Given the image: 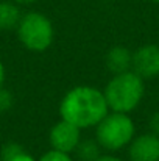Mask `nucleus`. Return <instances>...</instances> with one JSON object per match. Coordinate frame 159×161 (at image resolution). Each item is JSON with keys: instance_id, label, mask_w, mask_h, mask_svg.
<instances>
[{"instance_id": "f257e3e1", "label": "nucleus", "mask_w": 159, "mask_h": 161, "mask_svg": "<svg viewBox=\"0 0 159 161\" xmlns=\"http://www.w3.org/2000/svg\"><path fill=\"white\" fill-rule=\"evenodd\" d=\"M109 113L105 94L95 86L80 85L67 91L59 103L61 119L75 127L95 128L97 124Z\"/></svg>"}, {"instance_id": "f03ea898", "label": "nucleus", "mask_w": 159, "mask_h": 161, "mask_svg": "<svg viewBox=\"0 0 159 161\" xmlns=\"http://www.w3.org/2000/svg\"><path fill=\"white\" fill-rule=\"evenodd\" d=\"M103 94L109 111L130 114L144 100L145 80L134 70L114 74L106 83Z\"/></svg>"}, {"instance_id": "7ed1b4c3", "label": "nucleus", "mask_w": 159, "mask_h": 161, "mask_svg": "<svg viewBox=\"0 0 159 161\" xmlns=\"http://www.w3.org/2000/svg\"><path fill=\"white\" fill-rule=\"evenodd\" d=\"M136 136V124L126 113L109 111L95 127V141L108 153L119 152L130 146Z\"/></svg>"}, {"instance_id": "20e7f679", "label": "nucleus", "mask_w": 159, "mask_h": 161, "mask_svg": "<svg viewBox=\"0 0 159 161\" xmlns=\"http://www.w3.org/2000/svg\"><path fill=\"white\" fill-rule=\"evenodd\" d=\"M16 31L20 44L27 50L36 53L45 52L55 39V28L52 20L45 14L38 11H30L22 14L16 27Z\"/></svg>"}, {"instance_id": "39448f33", "label": "nucleus", "mask_w": 159, "mask_h": 161, "mask_svg": "<svg viewBox=\"0 0 159 161\" xmlns=\"http://www.w3.org/2000/svg\"><path fill=\"white\" fill-rule=\"evenodd\" d=\"M81 141V128L75 127L73 124L61 119L58 120L49 133V142L50 147L66 152V153H73Z\"/></svg>"}, {"instance_id": "423d86ee", "label": "nucleus", "mask_w": 159, "mask_h": 161, "mask_svg": "<svg viewBox=\"0 0 159 161\" xmlns=\"http://www.w3.org/2000/svg\"><path fill=\"white\" fill-rule=\"evenodd\" d=\"M131 70H134L144 80L159 77V46L144 44L133 52Z\"/></svg>"}, {"instance_id": "0eeeda50", "label": "nucleus", "mask_w": 159, "mask_h": 161, "mask_svg": "<svg viewBox=\"0 0 159 161\" xmlns=\"http://www.w3.org/2000/svg\"><path fill=\"white\" fill-rule=\"evenodd\" d=\"M128 157L131 161H159V136L151 131L136 135L128 146Z\"/></svg>"}, {"instance_id": "6e6552de", "label": "nucleus", "mask_w": 159, "mask_h": 161, "mask_svg": "<svg viewBox=\"0 0 159 161\" xmlns=\"http://www.w3.org/2000/svg\"><path fill=\"white\" fill-rule=\"evenodd\" d=\"M131 63H133V52H130L123 46L112 47L106 55V67L112 75L131 70Z\"/></svg>"}, {"instance_id": "1a4fd4ad", "label": "nucleus", "mask_w": 159, "mask_h": 161, "mask_svg": "<svg viewBox=\"0 0 159 161\" xmlns=\"http://www.w3.org/2000/svg\"><path fill=\"white\" fill-rule=\"evenodd\" d=\"M22 13L19 5L13 0L0 2V30H13L17 27Z\"/></svg>"}, {"instance_id": "9d476101", "label": "nucleus", "mask_w": 159, "mask_h": 161, "mask_svg": "<svg viewBox=\"0 0 159 161\" xmlns=\"http://www.w3.org/2000/svg\"><path fill=\"white\" fill-rule=\"evenodd\" d=\"M73 153L77 155L78 161H95L102 155V147L95 141V138L94 139H81Z\"/></svg>"}, {"instance_id": "9b49d317", "label": "nucleus", "mask_w": 159, "mask_h": 161, "mask_svg": "<svg viewBox=\"0 0 159 161\" xmlns=\"http://www.w3.org/2000/svg\"><path fill=\"white\" fill-rule=\"evenodd\" d=\"M38 161H73V158L70 157V153L56 150V149H49L47 152H44Z\"/></svg>"}, {"instance_id": "f8f14e48", "label": "nucleus", "mask_w": 159, "mask_h": 161, "mask_svg": "<svg viewBox=\"0 0 159 161\" xmlns=\"http://www.w3.org/2000/svg\"><path fill=\"white\" fill-rule=\"evenodd\" d=\"M13 103H14V96L2 86L0 88V113H5V111L11 109Z\"/></svg>"}, {"instance_id": "ddd939ff", "label": "nucleus", "mask_w": 159, "mask_h": 161, "mask_svg": "<svg viewBox=\"0 0 159 161\" xmlns=\"http://www.w3.org/2000/svg\"><path fill=\"white\" fill-rule=\"evenodd\" d=\"M20 150H24L19 144H16V142H9V144H6L3 149H2V161H9L14 155H17Z\"/></svg>"}, {"instance_id": "4468645a", "label": "nucleus", "mask_w": 159, "mask_h": 161, "mask_svg": "<svg viewBox=\"0 0 159 161\" xmlns=\"http://www.w3.org/2000/svg\"><path fill=\"white\" fill-rule=\"evenodd\" d=\"M148 127H150V131H151V133H155V135L159 136V109L155 111V113L150 116Z\"/></svg>"}, {"instance_id": "2eb2a0df", "label": "nucleus", "mask_w": 159, "mask_h": 161, "mask_svg": "<svg viewBox=\"0 0 159 161\" xmlns=\"http://www.w3.org/2000/svg\"><path fill=\"white\" fill-rule=\"evenodd\" d=\"M9 161H38L33 155H30L28 152H25V150H20L17 155H14L13 158Z\"/></svg>"}, {"instance_id": "dca6fc26", "label": "nucleus", "mask_w": 159, "mask_h": 161, "mask_svg": "<svg viewBox=\"0 0 159 161\" xmlns=\"http://www.w3.org/2000/svg\"><path fill=\"white\" fill-rule=\"evenodd\" d=\"M95 161H122L119 157H115L114 153H102Z\"/></svg>"}, {"instance_id": "f3484780", "label": "nucleus", "mask_w": 159, "mask_h": 161, "mask_svg": "<svg viewBox=\"0 0 159 161\" xmlns=\"http://www.w3.org/2000/svg\"><path fill=\"white\" fill-rule=\"evenodd\" d=\"M5 66H3V63H2V59H0V88L3 86V83H5Z\"/></svg>"}, {"instance_id": "a211bd4d", "label": "nucleus", "mask_w": 159, "mask_h": 161, "mask_svg": "<svg viewBox=\"0 0 159 161\" xmlns=\"http://www.w3.org/2000/svg\"><path fill=\"white\" fill-rule=\"evenodd\" d=\"M13 2H16L17 5H31V3H34L38 0H13Z\"/></svg>"}, {"instance_id": "6ab92c4d", "label": "nucleus", "mask_w": 159, "mask_h": 161, "mask_svg": "<svg viewBox=\"0 0 159 161\" xmlns=\"http://www.w3.org/2000/svg\"><path fill=\"white\" fill-rule=\"evenodd\" d=\"M151 2H155V3H159V0H151Z\"/></svg>"}, {"instance_id": "aec40b11", "label": "nucleus", "mask_w": 159, "mask_h": 161, "mask_svg": "<svg viewBox=\"0 0 159 161\" xmlns=\"http://www.w3.org/2000/svg\"><path fill=\"white\" fill-rule=\"evenodd\" d=\"M73 161H78V160H73Z\"/></svg>"}]
</instances>
